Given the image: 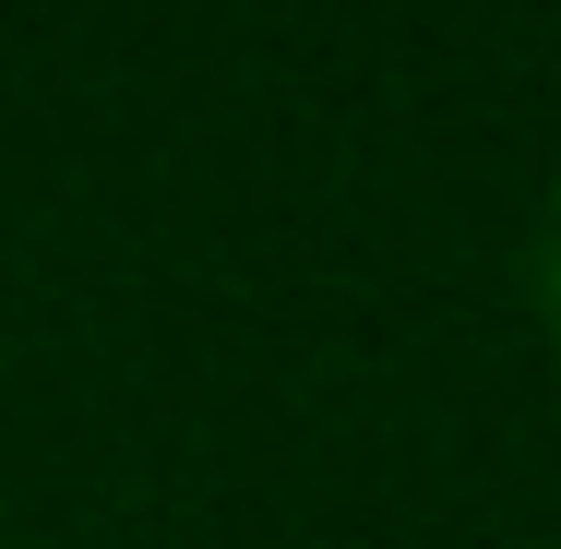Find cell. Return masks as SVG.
Masks as SVG:
<instances>
[{"instance_id":"1","label":"cell","mask_w":561,"mask_h":549,"mask_svg":"<svg viewBox=\"0 0 561 549\" xmlns=\"http://www.w3.org/2000/svg\"><path fill=\"white\" fill-rule=\"evenodd\" d=\"M526 287H538V323L561 334V204H550V227H538V263H526Z\"/></svg>"}]
</instances>
